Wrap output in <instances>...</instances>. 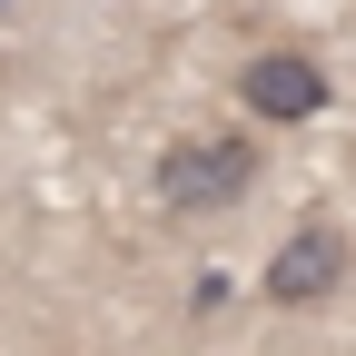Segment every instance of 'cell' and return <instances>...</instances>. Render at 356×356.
Segmentation results:
<instances>
[{"label":"cell","mask_w":356,"mask_h":356,"mask_svg":"<svg viewBox=\"0 0 356 356\" xmlns=\"http://www.w3.org/2000/svg\"><path fill=\"white\" fill-rule=\"evenodd\" d=\"M257 188V139L218 129V139H168L159 149V208L168 218H218Z\"/></svg>","instance_id":"1"},{"label":"cell","mask_w":356,"mask_h":356,"mask_svg":"<svg viewBox=\"0 0 356 356\" xmlns=\"http://www.w3.org/2000/svg\"><path fill=\"white\" fill-rule=\"evenodd\" d=\"M327 99H337V79H327L317 50H287V40H277V50H248L238 60V109L267 119V129H307Z\"/></svg>","instance_id":"2"},{"label":"cell","mask_w":356,"mask_h":356,"mask_svg":"<svg viewBox=\"0 0 356 356\" xmlns=\"http://www.w3.org/2000/svg\"><path fill=\"white\" fill-rule=\"evenodd\" d=\"M346 267H356V238L327 228V218H307V228H287V248L257 267V297L267 307H327L346 287Z\"/></svg>","instance_id":"3"},{"label":"cell","mask_w":356,"mask_h":356,"mask_svg":"<svg viewBox=\"0 0 356 356\" xmlns=\"http://www.w3.org/2000/svg\"><path fill=\"white\" fill-rule=\"evenodd\" d=\"M0 70H10V60H0Z\"/></svg>","instance_id":"4"}]
</instances>
